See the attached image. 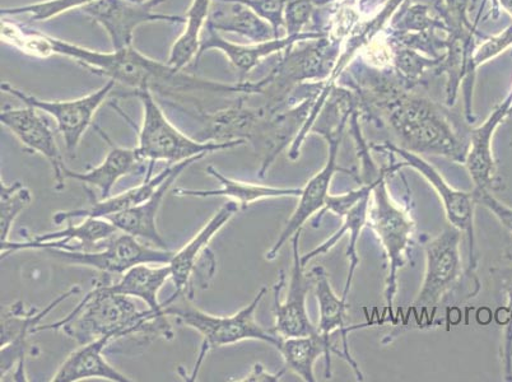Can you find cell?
Here are the masks:
<instances>
[{
    "label": "cell",
    "mask_w": 512,
    "mask_h": 382,
    "mask_svg": "<svg viewBox=\"0 0 512 382\" xmlns=\"http://www.w3.org/2000/svg\"><path fill=\"white\" fill-rule=\"evenodd\" d=\"M53 55L76 60L82 67L92 73L113 79L120 85L133 88L134 91L150 88L152 92L192 93L208 92L216 95H250L251 83L237 82L234 85L208 81V79L190 76V74L171 67L170 64L158 62L134 49L133 46L111 53L82 48L67 41L49 36Z\"/></svg>",
    "instance_id": "1"
},
{
    "label": "cell",
    "mask_w": 512,
    "mask_h": 382,
    "mask_svg": "<svg viewBox=\"0 0 512 382\" xmlns=\"http://www.w3.org/2000/svg\"><path fill=\"white\" fill-rule=\"evenodd\" d=\"M46 330H63L79 346L105 335L118 339L136 333H156L174 338L166 316L150 309L139 310L132 297L107 291L102 279L93 283L92 291L64 319L37 326L35 333Z\"/></svg>",
    "instance_id": "2"
},
{
    "label": "cell",
    "mask_w": 512,
    "mask_h": 382,
    "mask_svg": "<svg viewBox=\"0 0 512 382\" xmlns=\"http://www.w3.org/2000/svg\"><path fill=\"white\" fill-rule=\"evenodd\" d=\"M379 106L384 109L400 147L464 163L469 139H465L448 111L436 102L408 95L407 88H403Z\"/></svg>",
    "instance_id": "3"
},
{
    "label": "cell",
    "mask_w": 512,
    "mask_h": 382,
    "mask_svg": "<svg viewBox=\"0 0 512 382\" xmlns=\"http://www.w3.org/2000/svg\"><path fill=\"white\" fill-rule=\"evenodd\" d=\"M342 44V37L332 39L328 35L299 49L291 46L267 77L254 82V95L267 97L265 109L279 113L297 87L328 81L341 57Z\"/></svg>",
    "instance_id": "4"
},
{
    "label": "cell",
    "mask_w": 512,
    "mask_h": 382,
    "mask_svg": "<svg viewBox=\"0 0 512 382\" xmlns=\"http://www.w3.org/2000/svg\"><path fill=\"white\" fill-rule=\"evenodd\" d=\"M265 293H267V288L263 287L248 306L230 316L207 314L197 307L176 305V302L165 306L164 312L167 316H174L179 323L197 330L202 335V348H200L198 361L195 363L193 380L198 375L204 357L212 349L234 346V344L245 342V340H259V342L271 344L273 347H279L282 338L274 334L272 330L267 332L255 318L256 310H258Z\"/></svg>",
    "instance_id": "5"
},
{
    "label": "cell",
    "mask_w": 512,
    "mask_h": 382,
    "mask_svg": "<svg viewBox=\"0 0 512 382\" xmlns=\"http://www.w3.org/2000/svg\"><path fill=\"white\" fill-rule=\"evenodd\" d=\"M141 101L143 119L138 133L137 152L143 161H165L169 165L206 157L209 153L226 151L244 146L246 141L202 142L190 138L171 123L158 105L150 88H142L132 93Z\"/></svg>",
    "instance_id": "6"
},
{
    "label": "cell",
    "mask_w": 512,
    "mask_h": 382,
    "mask_svg": "<svg viewBox=\"0 0 512 382\" xmlns=\"http://www.w3.org/2000/svg\"><path fill=\"white\" fill-rule=\"evenodd\" d=\"M388 171L377 177L371 194L369 225L379 237L380 244L388 260V277L385 283V304L393 309L398 292V273L408 262L409 251L413 244L416 225L411 214L394 202L385 183Z\"/></svg>",
    "instance_id": "7"
},
{
    "label": "cell",
    "mask_w": 512,
    "mask_h": 382,
    "mask_svg": "<svg viewBox=\"0 0 512 382\" xmlns=\"http://www.w3.org/2000/svg\"><path fill=\"white\" fill-rule=\"evenodd\" d=\"M347 121H323L316 124L313 133L321 134L328 143V157L323 169L318 174L311 177L307 184L302 188L299 197V204L292 216L288 218L285 228L279 235L276 244L265 254V259L273 262L277 259L279 251L282 250L288 240L297 232L302 231V227L315 216L316 213L323 211L325 200H327L332 185L333 177L337 172H347L341 166H338V153L341 147L344 129H346Z\"/></svg>",
    "instance_id": "8"
},
{
    "label": "cell",
    "mask_w": 512,
    "mask_h": 382,
    "mask_svg": "<svg viewBox=\"0 0 512 382\" xmlns=\"http://www.w3.org/2000/svg\"><path fill=\"white\" fill-rule=\"evenodd\" d=\"M377 151L390 153L394 157H398L399 161L395 162L393 167H390L389 172H394L402 167H409V169L420 172V175L425 177L428 184L435 189L439 195L442 206H444L446 218L450 226L462 232L463 235L468 237L469 242V272L476 269V234H474V209H476V199H474L473 191L456 190L451 186L444 176L435 169L431 163H428L425 158L418 156V153L408 151L402 147L395 146L392 143L375 144Z\"/></svg>",
    "instance_id": "9"
},
{
    "label": "cell",
    "mask_w": 512,
    "mask_h": 382,
    "mask_svg": "<svg viewBox=\"0 0 512 382\" xmlns=\"http://www.w3.org/2000/svg\"><path fill=\"white\" fill-rule=\"evenodd\" d=\"M462 232L453 226L445 228L425 246L426 270L420 292L413 309L427 312L435 310L458 286L462 279L463 263L460 254Z\"/></svg>",
    "instance_id": "10"
},
{
    "label": "cell",
    "mask_w": 512,
    "mask_h": 382,
    "mask_svg": "<svg viewBox=\"0 0 512 382\" xmlns=\"http://www.w3.org/2000/svg\"><path fill=\"white\" fill-rule=\"evenodd\" d=\"M116 82L109 79L99 90L90 93V95L79 97L76 100L68 101H49L37 99L35 96L27 95L26 92L18 88L2 83V91L15 96L23 104L34 106L43 113L53 116L60 133H62L65 148L68 155L76 157L77 148L87 129L91 127L93 118L104 104L107 97L114 91Z\"/></svg>",
    "instance_id": "11"
},
{
    "label": "cell",
    "mask_w": 512,
    "mask_h": 382,
    "mask_svg": "<svg viewBox=\"0 0 512 382\" xmlns=\"http://www.w3.org/2000/svg\"><path fill=\"white\" fill-rule=\"evenodd\" d=\"M45 251L62 260L63 263L93 268L104 274H109V276H114V274L123 276L129 269L141 264H169L175 254L169 249L143 245L137 237L128 234L116 236L101 250L48 249Z\"/></svg>",
    "instance_id": "12"
},
{
    "label": "cell",
    "mask_w": 512,
    "mask_h": 382,
    "mask_svg": "<svg viewBox=\"0 0 512 382\" xmlns=\"http://www.w3.org/2000/svg\"><path fill=\"white\" fill-rule=\"evenodd\" d=\"M164 2L165 0H96L81 9L107 32L113 50H121L133 46L134 31L146 23H185V17L156 13L155 8Z\"/></svg>",
    "instance_id": "13"
},
{
    "label": "cell",
    "mask_w": 512,
    "mask_h": 382,
    "mask_svg": "<svg viewBox=\"0 0 512 382\" xmlns=\"http://www.w3.org/2000/svg\"><path fill=\"white\" fill-rule=\"evenodd\" d=\"M301 232L292 236V268L288 284L286 301H281V292L286 284V274H279V281L274 286V328L272 332L281 338L305 337L318 332V326L311 323L306 309V297L310 291L309 276H305L304 264L301 262Z\"/></svg>",
    "instance_id": "14"
},
{
    "label": "cell",
    "mask_w": 512,
    "mask_h": 382,
    "mask_svg": "<svg viewBox=\"0 0 512 382\" xmlns=\"http://www.w3.org/2000/svg\"><path fill=\"white\" fill-rule=\"evenodd\" d=\"M81 291L79 287H73L71 290L55 298L50 305L46 306L44 311L37 312L36 309L25 310L22 302L9 306L2 311V351H0V377L2 381L13 371V380L27 381L26 375V351L27 339L35 333L37 326L41 325L46 315L57 309L62 302L67 301L69 297L77 295Z\"/></svg>",
    "instance_id": "15"
},
{
    "label": "cell",
    "mask_w": 512,
    "mask_h": 382,
    "mask_svg": "<svg viewBox=\"0 0 512 382\" xmlns=\"http://www.w3.org/2000/svg\"><path fill=\"white\" fill-rule=\"evenodd\" d=\"M43 111L34 106L4 107L0 113V123L11 130L23 144L26 152L39 153L50 163L54 172L55 189H65L64 165L62 153L55 139V133Z\"/></svg>",
    "instance_id": "16"
},
{
    "label": "cell",
    "mask_w": 512,
    "mask_h": 382,
    "mask_svg": "<svg viewBox=\"0 0 512 382\" xmlns=\"http://www.w3.org/2000/svg\"><path fill=\"white\" fill-rule=\"evenodd\" d=\"M206 30V34L202 35L197 62L195 63H198V60L207 51H221L234 67L237 76H239V82H246L249 73L271 55L285 53L287 49L297 43L318 40L321 37L328 36V32L325 31H305L296 36H283L279 39L264 41V43L242 45L231 43L221 34H218L216 30H213L212 27L206 26Z\"/></svg>",
    "instance_id": "17"
},
{
    "label": "cell",
    "mask_w": 512,
    "mask_h": 382,
    "mask_svg": "<svg viewBox=\"0 0 512 382\" xmlns=\"http://www.w3.org/2000/svg\"><path fill=\"white\" fill-rule=\"evenodd\" d=\"M118 231L114 223L106 218H83L79 225H72L69 221L63 230L35 236L25 242L8 241L0 244L2 260L20 250H68L72 242L76 244V250L73 251H91L100 242L113 239Z\"/></svg>",
    "instance_id": "18"
},
{
    "label": "cell",
    "mask_w": 512,
    "mask_h": 382,
    "mask_svg": "<svg viewBox=\"0 0 512 382\" xmlns=\"http://www.w3.org/2000/svg\"><path fill=\"white\" fill-rule=\"evenodd\" d=\"M239 208V204L232 202V200L227 202L183 249H180L178 253L172 256L169 265L171 268V281L175 284V293L170 298H167L164 302L165 306L178 300L185 293L188 295L189 288L192 287L190 286V281H192L194 274L197 273L199 263L207 259L203 255L208 253L209 242L235 216Z\"/></svg>",
    "instance_id": "19"
},
{
    "label": "cell",
    "mask_w": 512,
    "mask_h": 382,
    "mask_svg": "<svg viewBox=\"0 0 512 382\" xmlns=\"http://www.w3.org/2000/svg\"><path fill=\"white\" fill-rule=\"evenodd\" d=\"M202 156L190 158L184 162L176 163L174 170L171 175L158 186L155 194L146 202L139 204V206L130 208L128 211L113 214V216L107 217L106 220L114 223V226L118 228L123 234L132 235L147 242L156 248L167 250V244L164 237L161 236L157 228V214L160 212L162 202L169 193L171 186L174 185L175 181L179 179L180 175L186 169H189L193 163H197L202 160Z\"/></svg>",
    "instance_id": "20"
},
{
    "label": "cell",
    "mask_w": 512,
    "mask_h": 382,
    "mask_svg": "<svg viewBox=\"0 0 512 382\" xmlns=\"http://www.w3.org/2000/svg\"><path fill=\"white\" fill-rule=\"evenodd\" d=\"M512 113V92L502 104L498 105L479 127L470 130L469 146L464 165L476 189L493 190L500 184L497 176V165L492 152L493 135L506 116Z\"/></svg>",
    "instance_id": "21"
},
{
    "label": "cell",
    "mask_w": 512,
    "mask_h": 382,
    "mask_svg": "<svg viewBox=\"0 0 512 382\" xmlns=\"http://www.w3.org/2000/svg\"><path fill=\"white\" fill-rule=\"evenodd\" d=\"M147 176L141 185L136 188L129 189L106 199H97L92 191L87 188L88 198H90L91 206L86 209H72V211H63L54 214L53 222L55 225H63L65 222L76 220V218H107L121 212L128 211L146 202L150 199L155 191L164 181L171 175L175 165H169L165 170L158 172L153 176L156 162H148Z\"/></svg>",
    "instance_id": "22"
},
{
    "label": "cell",
    "mask_w": 512,
    "mask_h": 382,
    "mask_svg": "<svg viewBox=\"0 0 512 382\" xmlns=\"http://www.w3.org/2000/svg\"><path fill=\"white\" fill-rule=\"evenodd\" d=\"M111 340H115L113 335H105V337L82 344L76 351L69 354L51 381L77 382L87 379H104L113 382L132 381L107 362L105 349Z\"/></svg>",
    "instance_id": "23"
},
{
    "label": "cell",
    "mask_w": 512,
    "mask_h": 382,
    "mask_svg": "<svg viewBox=\"0 0 512 382\" xmlns=\"http://www.w3.org/2000/svg\"><path fill=\"white\" fill-rule=\"evenodd\" d=\"M209 176L218 181L221 189L200 190L184 189L175 190L176 197L184 198H227L239 204L241 209H246L251 204L268 199L296 198L299 199L302 188H276V186L245 183V181L231 179L221 174L216 167L208 166L206 170Z\"/></svg>",
    "instance_id": "24"
},
{
    "label": "cell",
    "mask_w": 512,
    "mask_h": 382,
    "mask_svg": "<svg viewBox=\"0 0 512 382\" xmlns=\"http://www.w3.org/2000/svg\"><path fill=\"white\" fill-rule=\"evenodd\" d=\"M311 278L315 284L316 298L319 305L318 332L327 342L330 343V335L335 332L342 334L344 356L352 370L355 371L357 380H363L362 372L351 353H349L348 334L353 330L346 324L348 301L343 300L334 292L332 283L323 267H316L311 270Z\"/></svg>",
    "instance_id": "25"
},
{
    "label": "cell",
    "mask_w": 512,
    "mask_h": 382,
    "mask_svg": "<svg viewBox=\"0 0 512 382\" xmlns=\"http://www.w3.org/2000/svg\"><path fill=\"white\" fill-rule=\"evenodd\" d=\"M282 354L287 370L305 382H316L315 363L320 356L325 357V377H332V354L346 360L343 352L337 351L320 333L305 337L282 338L277 348Z\"/></svg>",
    "instance_id": "26"
},
{
    "label": "cell",
    "mask_w": 512,
    "mask_h": 382,
    "mask_svg": "<svg viewBox=\"0 0 512 382\" xmlns=\"http://www.w3.org/2000/svg\"><path fill=\"white\" fill-rule=\"evenodd\" d=\"M99 132L110 146V151L101 165L86 172L72 171L67 167L64 175L65 179H73L82 184L95 186L100 190V199H106L110 197L111 190L121 177L136 171L137 167L142 165L143 160L139 157L137 148L116 146L105 132H102L101 129H99Z\"/></svg>",
    "instance_id": "27"
},
{
    "label": "cell",
    "mask_w": 512,
    "mask_h": 382,
    "mask_svg": "<svg viewBox=\"0 0 512 382\" xmlns=\"http://www.w3.org/2000/svg\"><path fill=\"white\" fill-rule=\"evenodd\" d=\"M169 279H171L169 264L157 268L150 267V264H141L125 272L116 283L111 281L109 274H105L102 282L107 291L139 298L157 315L167 316L164 312L165 305L158 301V293Z\"/></svg>",
    "instance_id": "28"
},
{
    "label": "cell",
    "mask_w": 512,
    "mask_h": 382,
    "mask_svg": "<svg viewBox=\"0 0 512 382\" xmlns=\"http://www.w3.org/2000/svg\"><path fill=\"white\" fill-rule=\"evenodd\" d=\"M220 6L212 8L207 26L218 34H236L253 43L277 39L273 27L246 4L235 0H214Z\"/></svg>",
    "instance_id": "29"
},
{
    "label": "cell",
    "mask_w": 512,
    "mask_h": 382,
    "mask_svg": "<svg viewBox=\"0 0 512 382\" xmlns=\"http://www.w3.org/2000/svg\"><path fill=\"white\" fill-rule=\"evenodd\" d=\"M213 2L214 0H193L185 17L184 32L172 45L167 59V64L171 67L184 71L193 60L197 62L203 29L211 16Z\"/></svg>",
    "instance_id": "30"
},
{
    "label": "cell",
    "mask_w": 512,
    "mask_h": 382,
    "mask_svg": "<svg viewBox=\"0 0 512 382\" xmlns=\"http://www.w3.org/2000/svg\"><path fill=\"white\" fill-rule=\"evenodd\" d=\"M371 195L363 198L355 208H352L346 216L342 218L343 225L341 230L347 232L349 245L346 251L349 269L346 284L342 293L343 300L348 301L349 291H351L353 278H355L356 270L360 265V256H358L357 245L360 241L363 228L369 225V208Z\"/></svg>",
    "instance_id": "31"
},
{
    "label": "cell",
    "mask_w": 512,
    "mask_h": 382,
    "mask_svg": "<svg viewBox=\"0 0 512 382\" xmlns=\"http://www.w3.org/2000/svg\"><path fill=\"white\" fill-rule=\"evenodd\" d=\"M32 194L21 181L0 183V244L9 240L13 223L30 206Z\"/></svg>",
    "instance_id": "32"
},
{
    "label": "cell",
    "mask_w": 512,
    "mask_h": 382,
    "mask_svg": "<svg viewBox=\"0 0 512 382\" xmlns=\"http://www.w3.org/2000/svg\"><path fill=\"white\" fill-rule=\"evenodd\" d=\"M2 40L31 57L41 59L53 57L49 35L27 30L7 20H2Z\"/></svg>",
    "instance_id": "33"
},
{
    "label": "cell",
    "mask_w": 512,
    "mask_h": 382,
    "mask_svg": "<svg viewBox=\"0 0 512 382\" xmlns=\"http://www.w3.org/2000/svg\"><path fill=\"white\" fill-rule=\"evenodd\" d=\"M440 59L425 57L420 51L409 48H394L392 64L397 76L412 88L420 83L427 69H435L439 65Z\"/></svg>",
    "instance_id": "34"
},
{
    "label": "cell",
    "mask_w": 512,
    "mask_h": 382,
    "mask_svg": "<svg viewBox=\"0 0 512 382\" xmlns=\"http://www.w3.org/2000/svg\"><path fill=\"white\" fill-rule=\"evenodd\" d=\"M92 2L96 0H44L21 7L2 8V16L27 15L31 21L46 22L73 9H81Z\"/></svg>",
    "instance_id": "35"
},
{
    "label": "cell",
    "mask_w": 512,
    "mask_h": 382,
    "mask_svg": "<svg viewBox=\"0 0 512 382\" xmlns=\"http://www.w3.org/2000/svg\"><path fill=\"white\" fill-rule=\"evenodd\" d=\"M446 32L445 25L440 20L430 16V7L426 4H412L397 13L393 18L392 30L398 34H416L434 30Z\"/></svg>",
    "instance_id": "36"
},
{
    "label": "cell",
    "mask_w": 512,
    "mask_h": 382,
    "mask_svg": "<svg viewBox=\"0 0 512 382\" xmlns=\"http://www.w3.org/2000/svg\"><path fill=\"white\" fill-rule=\"evenodd\" d=\"M375 184L376 180L362 185L361 188L347 191V193L339 195L329 194L327 200H325V207L323 211H321L315 218L314 227L319 226L318 223L321 222V218H323L324 214L327 212L333 213L334 216H337L342 220V218L346 216L352 208H355L363 198L369 197V195L372 194Z\"/></svg>",
    "instance_id": "37"
},
{
    "label": "cell",
    "mask_w": 512,
    "mask_h": 382,
    "mask_svg": "<svg viewBox=\"0 0 512 382\" xmlns=\"http://www.w3.org/2000/svg\"><path fill=\"white\" fill-rule=\"evenodd\" d=\"M246 4L253 9L259 17L267 21L273 27L277 39L282 36V29H285V11L288 0H235Z\"/></svg>",
    "instance_id": "38"
},
{
    "label": "cell",
    "mask_w": 512,
    "mask_h": 382,
    "mask_svg": "<svg viewBox=\"0 0 512 382\" xmlns=\"http://www.w3.org/2000/svg\"><path fill=\"white\" fill-rule=\"evenodd\" d=\"M313 0H288L285 11L286 36H296L305 32L307 23L314 15Z\"/></svg>",
    "instance_id": "39"
},
{
    "label": "cell",
    "mask_w": 512,
    "mask_h": 382,
    "mask_svg": "<svg viewBox=\"0 0 512 382\" xmlns=\"http://www.w3.org/2000/svg\"><path fill=\"white\" fill-rule=\"evenodd\" d=\"M511 45L512 25L507 27L502 34L490 37V39L486 40V43H483L479 48H476L473 57L474 71H477V69L481 67L482 64L488 62V60L496 58L497 55L504 53V50L510 48Z\"/></svg>",
    "instance_id": "40"
},
{
    "label": "cell",
    "mask_w": 512,
    "mask_h": 382,
    "mask_svg": "<svg viewBox=\"0 0 512 382\" xmlns=\"http://www.w3.org/2000/svg\"><path fill=\"white\" fill-rule=\"evenodd\" d=\"M473 194L477 206L488 209L512 234V208L498 200L490 190L474 189Z\"/></svg>",
    "instance_id": "41"
},
{
    "label": "cell",
    "mask_w": 512,
    "mask_h": 382,
    "mask_svg": "<svg viewBox=\"0 0 512 382\" xmlns=\"http://www.w3.org/2000/svg\"><path fill=\"white\" fill-rule=\"evenodd\" d=\"M507 293H509L510 305L506 311L507 326L505 332V343H504V354H502V360H504V379L505 381H512V282L507 287Z\"/></svg>",
    "instance_id": "42"
},
{
    "label": "cell",
    "mask_w": 512,
    "mask_h": 382,
    "mask_svg": "<svg viewBox=\"0 0 512 382\" xmlns=\"http://www.w3.org/2000/svg\"><path fill=\"white\" fill-rule=\"evenodd\" d=\"M286 370L278 372V374H269V372L265 370V367L263 365H260V363H256V365H254L253 367V370H251L250 374L241 381L277 382L282 379L283 375H285Z\"/></svg>",
    "instance_id": "43"
},
{
    "label": "cell",
    "mask_w": 512,
    "mask_h": 382,
    "mask_svg": "<svg viewBox=\"0 0 512 382\" xmlns=\"http://www.w3.org/2000/svg\"><path fill=\"white\" fill-rule=\"evenodd\" d=\"M501 3L502 8L512 17V0H498Z\"/></svg>",
    "instance_id": "44"
},
{
    "label": "cell",
    "mask_w": 512,
    "mask_h": 382,
    "mask_svg": "<svg viewBox=\"0 0 512 382\" xmlns=\"http://www.w3.org/2000/svg\"><path fill=\"white\" fill-rule=\"evenodd\" d=\"M332 2H337V0H313V3L315 4V6H318V7L327 6V4L332 3Z\"/></svg>",
    "instance_id": "45"
}]
</instances>
